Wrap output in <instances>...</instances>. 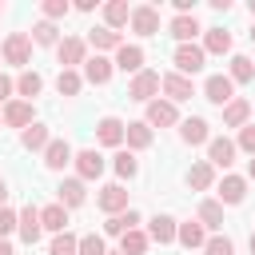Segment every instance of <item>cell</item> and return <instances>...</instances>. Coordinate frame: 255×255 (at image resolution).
I'll return each mask as SVG.
<instances>
[{
	"instance_id": "15",
	"label": "cell",
	"mask_w": 255,
	"mask_h": 255,
	"mask_svg": "<svg viewBox=\"0 0 255 255\" xmlns=\"http://www.w3.org/2000/svg\"><path fill=\"white\" fill-rule=\"evenodd\" d=\"M179 139H183L187 147H195V143H207V139H211V131H207V120H203V116H187V120L179 124Z\"/></svg>"
},
{
	"instance_id": "19",
	"label": "cell",
	"mask_w": 255,
	"mask_h": 255,
	"mask_svg": "<svg viewBox=\"0 0 255 255\" xmlns=\"http://www.w3.org/2000/svg\"><path fill=\"white\" fill-rule=\"evenodd\" d=\"M175 235H179V223H175L171 215H155V219L147 223V239H151V243H175Z\"/></svg>"
},
{
	"instance_id": "23",
	"label": "cell",
	"mask_w": 255,
	"mask_h": 255,
	"mask_svg": "<svg viewBox=\"0 0 255 255\" xmlns=\"http://www.w3.org/2000/svg\"><path fill=\"white\" fill-rule=\"evenodd\" d=\"M124 139H128V147H131V151L151 147V128H147V120H131V124H128V131H124Z\"/></svg>"
},
{
	"instance_id": "28",
	"label": "cell",
	"mask_w": 255,
	"mask_h": 255,
	"mask_svg": "<svg viewBox=\"0 0 255 255\" xmlns=\"http://www.w3.org/2000/svg\"><path fill=\"white\" fill-rule=\"evenodd\" d=\"M183 247H203L207 243V227L199 223V219H187V223H179V235H175Z\"/></svg>"
},
{
	"instance_id": "33",
	"label": "cell",
	"mask_w": 255,
	"mask_h": 255,
	"mask_svg": "<svg viewBox=\"0 0 255 255\" xmlns=\"http://www.w3.org/2000/svg\"><path fill=\"white\" fill-rule=\"evenodd\" d=\"M199 223L211 227V231H219V227H223V203H219V199H203V203H199Z\"/></svg>"
},
{
	"instance_id": "11",
	"label": "cell",
	"mask_w": 255,
	"mask_h": 255,
	"mask_svg": "<svg viewBox=\"0 0 255 255\" xmlns=\"http://www.w3.org/2000/svg\"><path fill=\"white\" fill-rule=\"evenodd\" d=\"M124 131H128V124L116 120V116H104V120L96 124V139H100L104 147H120V143H124Z\"/></svg>"
},
{
	"instance_id": "4",
	"label": "cell",
	"mask_w": 255,
	"mask_h": 255,
	"mask_svg": "<svg viewBox=\"0 0 255 255\" xmlns=\"http://www.w3.org/2000/svg\"><path fill=\"white\" fill-rule=\"evenodd\" d=\"M235 151H239V147H235L227 135H211V139H207V163H211V167H223V171H227V167L235 163Z\"/></svg>"
},
{
	"instance_id": "54",
	"label": "cell",
	"mask_w": 255,
	"mask_h": 255,
	"mask_svg": "<svg viewBox=\"0 0 255 255\" xmlns=\"http://www.w3.org/2000/svg\"><path fill=\"white\" fill-rule=\"evenodd\" d=\"M116 255H120V251H116Z\"/></svg>"
},
{
	"instance_id": "24",
	"label": "cell",
	"mask_w": 255,
	"mask_h": 255,
	"mask_svg": "<svg viewBox=\"0 0 255 255\" xmlns=\"http://www.w3.org/2000/svg\"><path fill=\"white\" fill-rule=\"evenodd\" d=\"M139 227V211H120V215H108V223H104V231L108 235H128V231H135Z\"/></svg>"
},
{
	"instance_id": "36",
	"label": "cell",
	"mask_w": 255,
	"mask_h": 255,
	"mask_svg": "<svg viewBox=\"0 0 255 255\" xmlns=\"http://www.w3.org/2000/svg\"><path fill=\"white\" fill-rule=\"evenodd\" d=\"M227 76H231V84H247V80L255 76V64H251L247 56H231V72H227Z\"/></svg>"
},
{
	"instance_id": "42",
	"label": "cell",
	"mask_w": 255,
	"mask_h": 255,
	"mask_svg": "<svg viewBox=\"0 0 255 255\" xmlns=\"http://www.w3.org/2000/svg\"><path fill=\"white\" fill-rule=\"evenodd\" d=\"M80 255H108V247H104V239L92 231V235H80Z\"/></svg>"
},
{
	"instance_id": "43",
	"label": "cell",
	"mask_w": 255,
	"mask_h": 255,
	"mask_svg": "<svg viewBox=\"0 0 255 255\" xmlns=\"http://www.w3.org/2000/svg\"><path fill=\"white\" fill-rule=\"evenodd\" d=\"M16 223H20V211H12V207H0V239H8V235L16 231Z\"/></svg>"
},
{
	"instance_id": "5",
	"label": "cell",
	"mask_w": 255,
	"mask_h": 255,
	"mask_svg": "<svg viewBox=\"0 0 255 255\" xmlns=\"http://www.w3.org/2000/svg\"><path fill=\"white\" fill-rule=\"evenodd\" d=\"M32 56V36L28 32H8L4 40V64H28Z\"/></svg>"
},
{
	"instance_id": "2",
	"label": "cell",
	"mask_w": 255,
	"mask_h": 255,
	"mask_svg": "<svg viewBox=\"0 0 255 255\" xmlns=\"http://www.w3.org/2000/svg\"><path fill=\"white\" fill-rule=\"evenodd\" d=\"M56 56H60V64H64L68 72H76V64L88 60V44H84L80 36H64V40L56 44Z\"/></svg>"
},
{
	"instance_id": "8",
	"label": "cell",
	"mask_w": 255,
	"mask_h": 255,
	"mask_svg": "<svg viewBox=\"0 0 255 255\" xmlns=\"http://www.w3.org/2000/svg\"><path fill=\"white\" fill-rule=\"evenodd\" d=\"M96 203H100V211H108V215L128 211V191H124V183H108V187H100Z\"/></svg>"
},
{
	"instance_id": "16",
	"label": "cell",
	"mask_w": 255,
	"mask_h": 255,
	"mask_svg": "<svg viewBox=\"0 0 255 255\" xmlns=\"http://www.w3.org/2000/svg\"><path fill=\"white\" fill-rule=\"evenodd\" d=\"M72 159H76V151L68 147V139H52L44 147V167H52V171H64Z\"/></svg>"
},
{
	"instance_id": "21",
	"label": "cell",
	"mask_w": 255,
	"mask_h": 255,
	"mask_svg": "<svg viewBox=\"0 0 255 255\" xmlns=\"http://www.w3.org/2000/svg\"><path fill=\"white\" fill-rule=\"evenodd\" d=\"M116 68H120V72H131V76H139V72H143V48L124 44V48L116 52Z\"/></svg>"
},
{
	"instance_id": "10",
	"label": "cell",
	"mask_w": 255,
	"mask_h": 255,
	"mask_svg": "<svg viewBox=\"0 0 255 255\" xmlns=\"http://www.w3.org/2000/svg\"><path fill=\"white\" fill-rule=\"evenodd\" d=\"M171 124H179L175 104L171 100H151L147 104V128H171Z\"/></svg>"
},
{
	"instance_id": "41",
	"label": "cell",
	"mask_w": 255,
	"mask_h": 255,
	"mask_svg": "<svg viewBox=\"0 0 255 255\" xmlns=\"http://www.w3.org/2000/svg\"><path fill=\"white\" fill-rule=\"evenodd\" d=\"M32 40L44 44V48H48V44H60V40H56V24H52V20H40V24L32 28Z\"/></svg>"
},
{
	"instance_id": "50",
	"label": "cell",
	"mask_w": 255,
	"mask_h": 255,
	"mask_svg": "<svg viewBox=\"0 0 255 255\" xmlns=\"http://www.w3.org/2000/svg\"><path fill=\"white\" fill-rule=\"evenodd\" d=\"M251 255H255V231H251Z\"/></svg>"
},
{
	"instance_id": "40",
	"label": "cell",
	"mask_w": 255,
	"mask_h": 255,
	"mask_svg": "<svg viewBox=\"0 0 255 255\" xmlns=\"http://www.w3.org/2000/svg\"><path fill=\"white\" fill-rule=\"evenodd\" d=\"M203 255H235V243H231L227 235H211V239L203 243Z\"/></svg>"
},
{
	"instance_id": "48",
	"label": "cell",
	"mask_w": 255,
	"mask_h": 255,
	"mask_svg": "<svg viewBox=\"0 0 255 255\" xmlns=\"http://www.w3.org/2000/svg\"><path fill=\"white\" fill-rule=\"evenodd\" d=\"M4 199H8V183L0 179V207H4Z\"/></svg>"
},
{
	"instance_id": "53",
	"label": "cell",
	"mask_w": 255,
	"mask_h": 255,
	"mask_svg": "<svg viewBox=\"0 0 255 255\" xmlns=\"http://www.w3.org/2000/svg\"><path fill=\"white\" fill-rule=\"evenodd\" d=\"M0 12H4V8H0Z\"/></svg>"
},
{
	"instance_id": "47",
	"label": "cell",
	"mask_w": 255,
	"mask_h": 255,
	"mask_svg": "<svg viewBox=\"0 0 255 255\" xmlns=\"http://www.w3.org/2000/svg\"><path fill=\"white\" fill-rule=\"evenodd\" d=\"M0 255H16V251H12V243H8V239H0Z\"/></svg>"
},
{
	"instance_id": "44",
	"label": "cell",
	"mask_w": 255,
	"mask_h": 255,
	"mask_svg": "<svg viewBox=\"0 0 255 255\" xmlns=\"http://www.w3.org/2000/svg\"><path fill=\"white\" fill-rule=\"evenodd\" d=\"M235 147H243V151H251V155H255V124L239 128V139H235Z\"/></svg>"
},
{
	"instance_id": "46",
	"label": "cell",
	"mask_w": 255,
	"mask_h": 255,
	"mask_svg": "<svg viewBox=\"0 0 255 255\" xmlns=\"http://www.w3.org/2000/svg\"><path fill=\"white\" fill-rule=\"evenodd\" d=\"M16 92V84L8 80V76H0V104H8V96Z\"/></svg>"
},
{
	"instance_id": "20",
	"label": "cell",
	"mask_w": 255,
	"mask_h": 255,
	"mask_svg": "<svg viewBox=\"0 0 255 255\" xmlns=\"http://www.w3.org/2000/svg\"><path fill=\"white\" fill-rule=\"evenodd\" d=\"M247 199V179L243 175H223L219 179V203H243Z\"/></svg>"
},
{
	"instance_id": "17",
	"label": "cell",
	"mask_w": 255,
	"mask_h": 255,
	"mask_svg": "<svg viewBox=\"0 0 255 255\" xmlns=\"http://www.w3.org/2000/svg\"><path fill=\"white\" fill-rule=\"evenodd\" d=\"M84 199H88V187H84L80 175H72V179H64L56 187V203H64V207H80Z\"/></svg>"
},
{
	"instance_id": "35",
	"label": "cell",
	"mask_w": 255,
	"mask_h": 255,
	"mask_svg": "<svg viewBox=\"0 0 255 255\" xmlns=\"http://www.w3.org/2000/svg\"><path fill=\"white\" fill-rule=\"evenodd\" d=\"M48 255H80V235H72V231L56 235L52 247H48Z\"/></svg>"
},
{
	"instance_id": "22",
	"label": "cell",
	"mask_w": 255,
	"mask_h": 255,
	"mask_svg": "<svg viewBox=\"0 0 255 255\" xmlns=\"http://www.w3.org/2000/svg\"><path fill=\"white\" fill-rule=\"evenodd\" d=\"M112 68H116V64H112L108 56H92V60H84V80H88V84H108V80H112Z\"/></svg>"
},
{
	"instance_id": "7",
	"label": "cell",
	"mask_w": 255,
	"mask_h": 255,
	"mask_svg": "<svg viewBox=\"0 0 255 255\" xmlns=\"http://www.w3.org/2000/svg\"><path fill=\"white\" fill-rule=\"evenodd\" d=\"M76 175L80 179H100L104 175V155L96 151V147H84V151H76Z\"/></svg>"
},
{
	"instance_id": "29",
	"label": "cell",
	"mask_w": 255,
	"mask_h": 255,
	"mask_svg": "<svg viewBox=\"0 0 255 255\" xmlns=\"http://www.w3.org/2000/svg\"><path fill=\"white\" fill-rule=\"evenodd\" d=\"M104 20H108L112 32L124 28V24H131V8H128V0H112V4H104Z\"/></svg>"
},
{
	"instance_id": "49",
	"label": "cell",
	"mask_w": 255,
	"mask_h": 255,
	"mask_svg": "<svg viewBox=\"0 0 255 255\" xmlns=\"http://www.w3.org/2000/svg\"><path fill=\"white\" fill-rule=\"evenodd\" d=\"M247 175H251V179H255V155H251V163H247Z\"/></svg>"
},
{
	"instance_id": "32",
	"label": "cell",
	"mask_w": 255,
	"mask_h": 255,
	"mask_svg": "<svg viewBox=\"0 0 255 255\" xmlns=\"http://www.w3.org/2000/svg\"><path fill=\"white\" fill-rule=\"evenodd\" d=\"M203 52H211V56L231 52V32H223V28H207V36H203Z\"/></svg>"
},
{
	"instance_id": "52",
	"label": "cell",
	"mask_w": 255,
	"mask_h": 255,
	"mask_svg": "<svg viewBox=\"0 0 255 255\" xmlns=\"http://www.w3.org/2000/svg\"><path fill=\"white\" fill-rule=\"evenodd\" d=\"M251 40H255V28H251Z\"/></svg>"
},
{
	"instance_id": "31",
	"label": "cell",
	"mask_w": 255,
	"mask_h": 255,
	"mask_svg": "<svg viewBox=\"0 0 255 255\" xmlns=\"http://www.w3.org/2000/svg\"><path fill=\"white\" fill-rule=\"evenodd\" d=\"M171 36H175L179 44H191V40L199 36V20H195V16H175V20H171Z\"/></svg>"
},
{
	"instance_id": "51",
	"label": "cell",
	"mask_w": 255,
	"mask_h": 255,
	"mask_svg": "<svg viewBox=\"0 0 255 255\" xmlns=\"http://www.w3.org/2000/svg\"><path fill=\"white\" fill-rule=\"evenodd\" d=\"M251 16H255V0H251Z\"/></svg>"
},
{
	"instance_id": "9",
	"label": "cell",
	"mask_w": 255,
	"mask_h": 255,
	"mask_svg": "<svg viewBox=\"0 0 255 255\" xmlns=\"http://www.w3.org/2000/svg\"><path fill=\"white\" fill-rule=\"evenodd\" d=\"M131 28H135L139 36H155V32H159V8H155V4L131 8Z\"/></svg>"
},
{
	"instance_id": "26",
	"label": "cell",
	"mask_w": 255,
	"mask_h": 255,
	"mask_svg": "<svg viewBox=\"0 0 255 255\" xmlns=\"http://www.w3.org/2000/svg\"><path fill=\"white\" fill-rule=\"evenodd\" d=\"M247 116H251V100H231L227 108H223V124L227 128H247Z\"/></svg>"
},
{
	"instance_id": "18",
	"label": "cell",
	"mask_w": 255,
	"mask_h": 255,
	"mask_svg": "<svg viewBox=\"0 0 255 255\" xmlns=\"http://www.w3.org/2000/svg\"><path fill=\"white\" fill-rule=\"evenodd\" d=\"M40 223H44V231L64 235V231H68V207H64V203H48V207H40Z\"/></svg>"
},
{
	"instance_id": "25",
	"label": "cell",
	"mask_w": 255,
	"mask_h": 255,
	"mask_svg": "<svg viewBox=\"0 0 255 255\" xmlns=\"http://www.w3.org/2000/svg\"><path fill=\"white\" fill-rule=\"evenodd\" d=\"M88 44L96 48V56H100V52H108V48H116V52L124 48L120 32H112V28H92V32H88Z\"/></svg>"
},
{
	"instance_id": "3",
	"label": "cell",
	"mask_w": 255,
	"mask_h": 255,
	"mask_svg": "<svg viewBox=\"0 0 255 255\" xmlns=\"http://www.w3.org/2000/svg\"><path fill=\"white\" fill-rule=\"evenodd\" d=\"M203 60H207V52H203L199 44H179V48H175V68H179V76L203 72Z\"/></svg>"
},
{
	"instance_id": "34",
	"label": "cell",
	"mask_w": 255,
	"mask_h": 255,
	"mask_svg": "<svg viewBox=\"0 0 255 255\" xmlns=\"http://www.w3.org/2000/svg\"><path fill=\"white\" fill-rule=\"evenodd\" d=\"M147 243H151V239H147V231H139V227H135V231L120 235V255H143V251H147Z\"/></svg>"
},
{
	"instance_id": "30",
	"label": "cell",
	"mask_w": 255,
	"mask_h": 255,
	"mask_svg": "<svg viewBox=\"0 0 255 255\" xmlns=\"http://www.w3.org/2000/svg\"><path fill=\"white\" fill-rule=\"evenodd\" d=\"M20 143H24L28 151H44V147L52 143V135H48V128H44V124H32V128H24V131H20Z\"/></svg>"
},
{
	"instance_id": "39",
	"label": "cell",
	"mask_w": 255,
	"mask_h": 255,
	"mask_svg": "<svg viewBox=\"0 0 255 255\" xmlns=\"http://www.w3.org/2000/svg\"><path fill=\"white\" fill-rule=\"evenodd\" d=\"M135 171H139V159L131 151H116V175L120 179H135Z\"/></svg>"
},
{
	"instance_id": "37",
	"label": "cell",
	"mask_w": 255,
	"mask_h": 255,
	"mask_svg": "<svg viewBox=\"0 0 255 255\" xmlns=\"http://www.w3.org/2000/svg\"><path fill=\"white\" fill-rule=\"evenodd\" d=\"M40 88H44V80L36 76V72H20V80H16V92L32 104V96H40Z\"/></svg>"
},
{
	"instance_id": "13",
	"label": "cell",
	"mask_w": 255,
	"mask_h": 255,
	"mask_svg": "<svg viewBox=\"0 0 255 255\" xmlns=\"http://www.w3.org/2000/svg\"><path fill=\"white\" fill-rule=\"evenodd\" d=\"M159 88L167 92V100H171V104H183V100H191V96H195V88H191V80H187V76H179V72H167Z\"/></svg>"
},
{
	"instance_id": "6",
	"label": "cell",
	"mask_w": 255,
	"mask_h": 255,
	"mask_svg": "<svg viewBox=\"0 0 255 255\" xmlns=\"http://www.w3.org/2000/svg\"><path fill=\"white\" fill-rule=\"evenodd\" d=\"M203 96H207L211 104L227 108V104L235 100V84H231V76H207V84H203Z\"/></svg>"
},
{
	"instance_id": "38",
	"label": "cell",
	"mask_w": 255,
	"mask_h": 255,
	"mask_svg": "<svg viewBox=\"0 0 255 255\" xmlns=\"http://www.w3.org/2000/svg\"><path fill=\"white\" fill-rule=\"evenodd\" d=\"M56 88H60V96H80V88H84V80H80V72H60L56 76Z\"/></svg>"
},
{
	"instance_id": "12",
	"label": "cell",
	"mask_w": 255,
	"mask_h": 255,
	"mask_svg": "<svg viewBox=\"0 0 255 255\" xmlns=\"http://www.w3.org/2000/svg\"><path fill=\"white\" fill-rule=\"evenodd\" d=\"M16 231H20V239L32 247L36 239H40V231H44V223H40V207H20V223H16Z\"/></svg>"
},
{
	"instance_id": "1",
	"label": "cell",
	"mask_w": 255,
	"mask_h": 255,
	"mask_svg": "<svg viewBox=\"0 0 255 255\" xmlns=\"http://www.w3.org/2000/svg\"><path fill=\"white\" fill-rule=\"evenodd\" d=\"M159 84H163V76L143 68L139 76H131V84H128V96H131V100H139V104H151V100H155V92H159Z\"/></svg>"
},
{
	"instance_id": "55",
	"label": "cell",
	"mask_w": 255,
	"mask_h": 255,
	"mask_svg": "<svg viewBox=\"0 0 255 255\" xmlns=\"http://www.w3.org/2000/svg\"><path fill=\"white\" fill-rule=\"evenodd\" d=\"M251 108H255V104H251Z\"/></svg>"
},
{
	"instance_id": "14",
	"label": "cell",
	"mask_w": 255,
	"mask_h": 255,
	"mask_svg": "<svg viewBox=\"0 0 255 255\" xmlns=\"http://www.w3.org/2000/svg\"><path fill=\"white\" fill-rule=\"evenodd\" d=\"M4 124H8V128H20V131L32 128V124H36V120H32V104H28V100H8V104H4Z\"/></svg>"
},
{
	"instance_id": "45",
	"label": "cell",
	"mask_w": 255,
	"mask_h": 255,
	"mask_svg": "<svg viewBox=\"0 0 255 255\" xmlns=\"http://www.w3.org/2000/svg\"><path fill=\"white\" fill-rule=\"evenodd\" d=\"M44 16H48V20L68 16V0H44Z\"/></svg>"
},
{
	"instance_id": "27",
	"label": "cell",
	"mask_w": 255,
	"mask_h": 255,
	"mask_svg": "<svg viewBox=\"0 0 255 255\" xmlns=\"http://www.w3.org/2000/svg\"><path fill=\"white\" fill-rule=\"evenodd\" d=\"M187 183H191L195 191H207V187L215 183V167H211L207 159H199V163H191V167H187Z\"/></svg>"
}]
</instances>
